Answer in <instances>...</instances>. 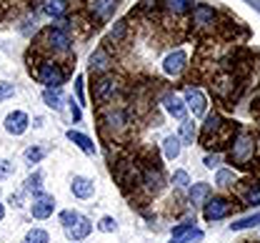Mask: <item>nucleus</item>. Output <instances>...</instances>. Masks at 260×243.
Here are the masks:
<instances>
[{
    "mask_svg": "<svg viewBox=\"0 0 260 243\" xmlns=\"http://www.w3.org/2000/svg\"><path fill=\"white\" fill-rule=\"evenodd\" d=\"M35 78L45 85V88H60L65 83V70L53 63V60H40L38 70H35Z\"/></svg>",
    "mask_w": 260,
    "mask_h": 243,
    "instance_id": "3",
    "label": "nucleus"
},
{
    "mask_svg": "<svg viewBox=\"0 0 260 243\" xmlns=\"http://www.w3.org/2000/svg\"><path fill=\"white\" fill-rule=\"evenodd\" d=\"M208 196H210V186H208V183H195L193 188H190V203H193V206L205 203Z\"/></svg>",
    "mask_w": 260,
    "mask_h": 243,
    "instance_id": "21",
    "label": "nucleus"
},
{
    "mask_svg": "<svg viewBox=\"0 0 260 243\" xmlns=\"http://www.w3.org/2000/svg\"><path fill=\"white\" fill-rule=\"evenodd\" d=\"M165 110L178 118V120H185V103L178 98V96H165Z\"/></svg>",
    "mask_w": 260,
    "mask_h": 243,
    "instance_id": "16",
    "label": "nucleus"
},
{
    "mask_svg": "<svg viewBox=\"0 0 260 243\" xmlns=\"http://www.w3.org/2000/svg\"><path fill=\"white\" fill-rule=\"evenodd\" d=\"M40 186H43V173H40V171H35L32 175H28V180H25V191H30V193H35V196H40V193H43Z\"/></svg>",
    "mask_w": 260,
    "mask_h": 243,
    "instance_id": "26",
    "label": "nucleus"
},
{
    "mask_svg": "<svg viewBox=\"0 0 260 243\" xmlns=\"http://www.w3.org/2000/svg\"><path fill=\"white\" fill-rule=\"evenodd\" d=\"M180 138L178 136H165V140H162V153H165V158L168 161H173V158H178L180 156Z\"/></svg>",
    "mask_w": 260,
    "mask_h": 243,
    "instance_id": "18",
    "label": "nucleus"
},
{
    "mask_svg": "<svg viewBox=\"0 0 260 243\" xmlns=\"http://www.w3.org/2000/svg\"><path fill=\"white\" fill-rule=\"evenodd\" d=\"M220 128H223L220 115H215V113H213V115H208V120H205V126H203V143L210 138V136H213V138H218V131H220Z\"/></svg>",
    "mask_w": 260,
    "mask_h": 243,
    "instance_id": "17",
    "label": "nucleus"
},
{
    "mask_svg": "<svg viewBox=\"0 0 260 243\" xmlns=\"http://www.w3.org/2000/svg\"><path fill=\"white\" fill-rule=\"evenodd\" d=\"M43 10L53 18H63L65 10H68V0H45L43 3Z\"/></svg>",
    "mask_w": 260,
    "mask_h": 243,
    "instance_id": "19",
    "label": "nucleus"
},
{
    "mask_svg": "<svg viewBox=\"0 0 260 243\" xmlns=\"http://www.w3.org/2000/svg\"><path fill=\"white\" fill-rule=\"evenodd\" d=\"M193 241H203V231L193 228V223H180V226L173 228L170 243H193Z\"/></svg>",
    "mask_w": 260,
    "mask_h": 243,
    "instance_id": "8",
    "label": "nucleus"
},
{
    "mask_svg": "<svg viewBox=\"0 0 260 243\" xmlns=\"http://www.w3.org/2000/svg\"><path fill=\"white\" fill-rule=\"evenodd\" d=\"M75 93H78V103H83L85 101V96H83V75L75 78Z\"/></svg>",
    "mask_w": 260,
    "mask_h": 243,
    "instance_id": "37",
    "label": "nucleus"
},
{
    "mask_svg": "<svg viewBox=\"0 0 260 243\" xmlns=\"http://www.w3.org/2000/svg\"><path fill=\"white\" fill-rule=\"evenodd\" d=\"M110 66H113V58L108 55L105 48H98L95 53L90 55V73H105Z\"/></svg>",
    "mask_w": 260,
    "mask_h": 243,
    "instance_id": "13",
    "label": "nucleus"
},
{
    "mask_svg": "<svg viewBox=\"0 0 260 243\" xmlns=\"http://www.w3.org/2000/svg\"><path fill=\"white\" fill-rule=\"evenodd\" d=\"M143 183H145V186H148V188L155 193V191L160 188V183H162L160 171H145V173H143Z\"/></svg>",
    "mask_w": 260,
    "mask_h": 243,
    "instance_id": "24",
    "label": "nucleus"
},
{
    "mask_svg": "<svg viewBox=\"0 0 260 243\" xmlns=\"http://www.w3.org/2000/svg\"><path fill=\"white\" fill-rule=\"evenodd\" d=\"M43 156H45V150H43V148H38V145H35V148H28V150L23 153V158H25V163H28V166L40 163V161H43Z\"/></svg>",
    "mask_w": 260,
    "mask_h": 243,
    "instance_id": "28",
    "label": "nucleus"
},
{
    "mask_svg": "<svg viewBox=\"0 0 260 243\" xmlns=\"http://www.w3.org/2000/svg\"><path fill=\"white\" fill-rule=\"evenodd\" d=\"M165 3H168V10L175 15H183L190 10V0H165Z\"/></svg>",
    "mask_w": 260,
    "mask_h": 243,
    "instance_id": "27",
    "label": "nucleus"
},
{
    "mask_svg": "<svg viewBox=\"0 0 260 243\" xmlns=\"http://www.w3.org/2000/svg\"><path fill=\"white\" fill-rule=\"evenodd\" d=\"M60 223H63V231L70 241H83L93 231V223L85 216H80L78 210H63L60 213Z\"/></svg>",
    "mask_w": 260,
    "mask_h": 243,
    "instance_id": "1",
    "label": "nucleus"
},
{
    "mask_svg": "<svg viewBox=\"0 0 260 243\" xmlns=\"http://www.w3.org/2000/svg\"><path fill=\"white\" fill-rule=\"evenodd\" d=\"M245 203H253V206H258L260 203V183H253V186L248 188V193H245Z\"/></svg>",
    "mask_w": 260,
    "mask_h": 243,
    "instance_id": "31",
    "label": "nucleus"
},
{
    "mask_svg": "<svg viewBox=\"0 0 260 243\" xmlns=\"http://www.w3.org/2000/svg\"><path fill=\"white\" fill-rule=\"evenodd\" d=\"M230 183H235V173H233V171H218V175H215V186L225 188Z\"/></svg>",
    "mask_w": 260,
    "mask_h": 243,
    "instance_id": "30",
    "label": "nucleus"
},
{
    "mask_svg": "<svg viewBox=\"0 0 260 243\" xmlns=\"http://www.w3.org/2000/svg\"><path fill=\"white\" fill-rule=\"evenodd\" d=\"M260 223V213L255 216H248V218H240V221H235V223H230V231H243V228H255Z\"/></svg>",
    "mask_w": 260,
    "mask_h": 243,
    "instance_id": "23",
    "label": "nucleus"
},
{
    "mask_svg": "<svg viewBox=\"0 0 260 243\" xmlns=\"http://www.w3.org/2000/svg\"><path fill=\"white\" fill-rule=\"evenodd\" d=\"M70 110H73V120H80V108L73 103V105H70Z\"/></svg>",
    "mask_w": 260,
    "mask_h": 243,
    "instance_id": "38",
    "label": "nucleus"
},
{
    "mask_svg": "<svg viewBox=\"0 0 260 243\" xmlns=\"http://www.w3.org/2000/svg\"><path fill=\"white\" fill-rule=\"evenodd\" d=\"M98 228H100L103 233H113V231H118V223H115V218H110V216H105V218H100V223H98Z\"/></svg>",
    "mask_w": 260,
    "mask_h": 243,
    "instance_id": "32",
    "label": "nucleus"
},
{
    "mask_svg": "<svg viewBox=\"0 0 260 243\" xmlns=\"http://www.w3.org/2000/svg\"><path fill=\"white\" fill-rule=\"evenodd\" d=\"M50 241V236H48V231H43V228H32L25 233V238L23 243H48Z\"/></svg>",
    "mask_w": 260,
    "mask_h": 243,
    "instance_id": "25",
    "label": "nucleus"
},
{
    "mask_svg": "<svg viewBox=\"0 0 260 243\" xmlns=\"http://www.w3.org/2000/svg\"><path fill=\"white\" fill-rule=\"evenodd\" d=\"M90 10L100 18H108L115 10V0H90Z\"/></svg>",
    "mask_w": 260,
    "mask_h": 243,
    "instance_id": "20",
    "label": "nucleus"
},
{
    "mask_svg": "<svg viewBox=\"0 0 260 243\" xmlns=\"http://www.w3.org/2000/svg\"><path fill=\"white\" fill-rule=\"evenodd\" d=\"M118 88H120V83H118L113 75H103L95 85H93V98H95L98 103H110L113 96L118 93Z\"/></svg>",
    "mask_w": 260,
    "mask_h": 243,
    "instance_id": "5",
    "label": "nucleus"
},
{
    "mask_svg": "<svg viewBox=\"0 0 260 243\" xmlns=\"http://www.w3.org/2000/svg\"><path fill=\"white\" fill-rule=\"evenodd\" d=\"M10 203L13 206H20V196H10Z\"/></svg>",
    "mask_w": 260,
    "mask_h": 243,
    "instance_id": "39",
    "label": "nucleus"
},
{
    "mask_svg": "<svg viewBox=\"0 0 260 243\" xmlns=\"http://www.w3.org/2000/svg\"><path fill=\"white\" fill-rule=\"evenodd\" d=\"M208 168H218L220 166V156L218 153H213V156H205V161H203Z\"/></svg>",
    "mask_w": 260,
    "mask_h": 243,
    "instance_id": "36",
    "label": "nucleus"
},
{
    "mask_svg": "<svg viewBox=\"0 0 260 243\" xmlns=\"http://www.w3.org/2000/svg\"><path fill=\"white\" fill-rule=\"evenodd\" d=\"M185 103L188 108L193 110L195 118H200L203 113H205V96H203V90H198V88H185Z\"/></svg>",
    "mask_w": 260,
    "mask_h": 243,
    "instance_id": "12",
    "label": "nucleus"
},
{
    "mask_svg": "<svg viewBox=\"0 0 260 243\" xmlns=\"http://www.w3.org/2000/svg\"><path fill=\"white\" fill-rule=\"evenodd\" d=\"M13 93H15V85H13V83H8V80H0V103H3V101H8Z\"/></svg>",
    "mask_w": 260,
    "mask_h": 243,
    "instance_id": "33",
    "label": "nucleus"
},
{
    "mask_svg": "<svg viewBox=\"0 0 260 243\" xmlns=\"http://www.w3.org/2000/svg\"><path fill=\"white\" fill-rule=\"evenodd\" d=\"M10 175H13V163L8 158H0V180H5Z\"/></svg>",
    "mask_w": 260,
    "mask_h": 243,
    "instance_id": "34",
    "label": "nucleus"
},
{
    "mask_svg": "<svg viewBox=\"0 0 260 243\" xmlns=\"http://www.w3.org/2000/svg\"><path fill=\"white\" fill-rule=\"evenodd\" d=\"M70 188H73V196H78V198H93V193H95V186H93V180L90 178H85V175H75L73 180H70Z\"/></svg>",
    "mask_w": 260,
    "mask_h": 243,
    "instance_id": "11",
    "label": "nucleus"
},
{
    "mask_svg": "<svg viewBox=\"0 0 260 243\" xmlns=\"http://www.w3.org/2000/svg\"><path fill=\"white\" fill-rule=\"evenodd\" d=\"M5 131L13 133V136H23V133L28 131V115H25L23 110L8 113V118H5Z\"/></svg>",
    "mask_w": 260,
    "mask_h": 243,
    "instance_id": "9",
    "label": "nucleus"
},
{
    "mask_svg": "<svg viewBox=\"0 0 260 243\" xmlns=\"http://www.w3.org/2000/svg\"><path fill=\"white\" fill-rule=\"evenodd\" d=\"M230 213V201L228 198H210L205 201V208H203V216L205 221H220Z\"/></svg>",
    "mask_w": 260,
    "mask_h": 243,
    "instance_id": "7",
    "label": "nucleus"
},
{
    "mask_svg": "<svg viewBox=\"0 0 260 243\" xmlns=\"http://www.w3.org/2000/svg\"><path fill=\"white\" fill-rule=\"evenodd\" d=\"M5 218V208H3V203H0V221Z\"/></svg>",
    "mask_w": 260,
    "mask_h": 243,
    "instance_id": "40",
    "label": "nucleus"
},
{
    "mask_svg": "<svg viewBox=\"0 0 260 243\" xmlns=\"http://www.w3.org/2000/svg\"><path fill=\"white\" fill-rule=\"evenodd\" d=\"M180 138L185 140V143H193V138H195L193 120H183V123H180Z\"/></svg>",
    "mask_w": 260,
    "mask_h": 243,
    "instance_id": "29",
    "label": "nucleus"
},
{
    "mask_svg": "<svg viewBox=\"0 0 260 243\" xmlns=\"http://www.w3.org/2000/svg\"><path fill=\"white\" fill-rule=\"evenodd\" d=\"M173 183H175L178 188H185V186L190 183V178H188V173H185V171H175V175H173Z\"/></svg>",
    "mask_w": 260,
    "mask_h": 243,
    "instance_id": "35",
    "label": "nucleus"
},
{
    "mask_svg": "<svg viewBox=\"0 0 260 243\" xmlns=\"http://www.w3.org/2000/svg\"><path fill=\"white\" fill-rule=\"evenodd\" d=\"M65 136H68V140H73V143H75V145H78L83 153H88V156H95V143L88 138L85 133H80V131H68Z\"/></svg>",
    "mask_w": 260,
    "mask_h": 243,
    "instance_id": "14",
    "label": "nucleus"
},
{
    "mask_svg": "<svg viewBox=\"0 0 260 243\" xmlns=\"http://www.w3.org/2000/svg\"><path fill=\"white\" fill-rule=\"evenodd\" d=\"M185 60H188L185 50H173V53H168V55H165V60H162V70H165L168 75H178L180 70L185 68Z\"/></svg>",
    "mask_w": 260,
    "mask_h": 243,
    "instance_id": "10",
    "label": "nucleus"
},
{
    "mask_svg": "<svg viewBox=\"0 0 260 243\" xmlns=\"http://www.w3.org/2000/svg\"><path fill=\"white\" fill-rule=\"evenodd\" d=\"M40 40H45V48L53 53H70V35L63 28H45L40 33Z\"/></svg>",
    "mask_w": 260,
    "mask_h": 243,
    "instance_id": "4",
    "label": "nucleus"
},
{
    "mask_svg": "<svg viewBox=\"0 0 260 243\" xmlns=\"http://www.w3.org/2000/svg\"><path fill=\"white\" fill-rule=\"evenodd\" d=\"M253 158H255V138H253L250 133H240L238 140L233 143L230 161H233L235 166H248Z\"/></svg>",
    "mask_w": 260,
    "mask_h": 243,
    "instance_id": "2",
    "label": "nucleus"
},
{
    "mask_svg": "<svg viewBox=\"0 0 260 243\" xmlns=\"http://www.w3.org/2000/svg\"><path fill=\"white\" fill-rule=\"evenodd\" d=\"M53 210H55V198H53V196H48V193H40V196H35V198H32V206H30L32 218L43 221V218L53 216Z\"/></svg>",
    "mask_w": 260,
    "mask_h": 243,
    "instance_id": "6",
    "label": "nucleus"
},
{
    "mask_svg": "<svg viewBox=\"0 0 260 243\" xmlns=\"http://www.w3.org/2000/svg\"><path fill=\"white\" fill-rule=\"evenodd\" d=\"M215 20V10L208 5H195L193 8V23L195 25H210Z\"/></svg>",
    "mask_w": 260,
    "mask_h": 243,
    "instance_id": "15",
    "label": "nucleus"
},
{
    "mask_svg": "<svg viewBox=\"0 0 260 243\" xmlns=\"http://www.w3.org/2000/svg\"><path fill=\"white\" fill-rule=\"evenodd\" d=\"M43 101H45V105H50V108H60L63 105V93H60V88H45L43 90Z\"/></svg>",
    "mask_w": 260,
    "mask_h": 243,
    "instance_id": "22",
    "label": "nucleus"
}]
</instances>
